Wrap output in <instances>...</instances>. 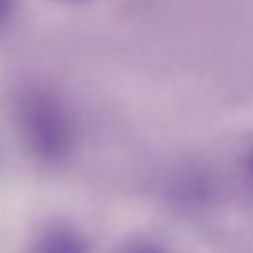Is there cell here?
Instances as JSON below:
<instances>
[{"instance_id": "1", "label": "cell", "mask_w": 253, "mask_h": 253, "mask_svg": "<svg viewBox=\"0 0 253 253\" xmlns=\"http://www.w3.org/2000/svg\"><path fill=\"white\" fill-rule=\"evenodd\" d=\"M14 125L28 152L45 164L65 160L75 146V123L51 89L42 85L22 87L12 103Z\"/></svg>"}, {"instance_id": "5", "label": "cell", "mask_w": 253, "mask_h": 253, "mask_svg": "<svg viewBox=\"0 0 253 253\" xmlns=\"http://www.w3.org/2000/svg\"><path fill=\"white\" fill-rule=\"evenodd\" d=\"M12 12H14V4L6 2V0H0V28L12 18Z\"/></svg>"}, {"instance_id": "4", "label": "cell", "mask_w": 253, "mask_h": 253, "mask_svg": "<svg viewBox=\"0 0 253 253\" xmlns=\"http://www.w3.org/2000/svg\"><path fill=\"white\" fill-rule=\"evenodd\" d=\"M117 253H170L164 245H160V243H156V241H152V239H142V237H138V239H130V241H126Z\"/></svg>"}, {"instance_id": "6", "label": "cell", "mask_w": 253, "mask_h": 253, "mask_svg": "<svg viewBox=\"0 0 253 253\" xmlns=\"http://www.w3.org/2000/svg\"><path fill=\"white\" fill-rule=\"evenodd\" d=\"M251 172H253V152H251Z\"/></svg>"}, {"instance_id": "3", "label": "cell", "mask_w": 253, "mask_h": 253, "mask_svg": "<svg viewBox=\"0 0 253 253\" xmlns=\"http://www.w3.org/2000/svg\"><path fill=\"white\" fill-rule=\"evenodd\" d=\"M176 194H178L184 202L202 204V202L208 198V194H210V184L194 174V176L182 180V184L176 186Z\"/></svg>"}, {"instance_id": "2", "label": "cell", "mask_w": 253, "mask_h": 253, "mask_svg": "<svg viewBox=\"0 0 253 253\" xmlns=\"http://www.w3.org/2000/svg\"><path fill=\"white\" fill-rule=\"evenodd\" d=\"M26 253H89V245L81 231L71 225L55 223L42 229Z\"/></svg>"}]
</instances>
